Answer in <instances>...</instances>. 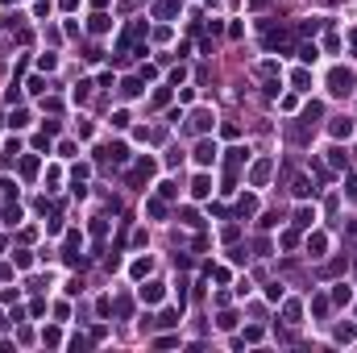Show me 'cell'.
I'll list each match as a JSON object with an SVG mask.
<instances>
[{
	"mask_svg": "<svg viewBox=\"0 0 357 353\" xmlns=\"http://www.w3.org/2000/svg\"><path fill=\"white\" fill-rule=\"evenodd\" d=\"M349 83H353V75H349V71H332V75H328V88H332L336 96L349 92Z\"/></svg>",
	"mask_w": 357,
	"mask_h": 353,
	"instance_id": "6da1fadb",
	"label": "cell"
},
{
	"mask_svg": "<svg viewBox=\"0 0 357 353\" xmlns=\"http://www.w3.org/2000/svg\"><path fill=\"white\" fill-rule=\"evenodd\" d=\"M195 158H199V162H212V158H216V146H212V142H203V146L195 150Z\"/></svg>",
	"mask_w": 357,
	"mask_h": 353,
	"instance_id": "7a4b0ae2",
	"label": "cell"
},
{
	"mask_svg": "<svg viewBox=\"0 0 357 353\" xmlns=\"http://www.w3.org/2000/svg\"><path fill=\"white\" fill-rule=\"evenodd\" d=\"M162 291H158V283H150V287H141V299H158Z\"/></svg>",
	"mask_w": 357,
	"mask_h": 353,
	"instance_id": "3957f363",
	"label": "cell"
}]
</instances>
